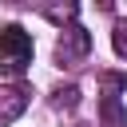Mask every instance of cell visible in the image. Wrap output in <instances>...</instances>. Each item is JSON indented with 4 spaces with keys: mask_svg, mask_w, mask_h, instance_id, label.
<instances>
[{
    "mask_svg": "<svg viewBox=\"0 0 127 127\" xmlns=\"http://www.w3.org/2000/svg\"><path fill=\"white\" fill-rule=\"evenodd\" d=\"M32 64V36L20 24L0 28V75H24Z\"/></svg>",
    "mask_w": 127,
    "mask_h": 127,
    "instance_id": "obj_1",
    "label": "cell"
},
{
    "mask_svg": "<svg viewBox=\"0 0 127 127\" xmlns=\"http://www.w3.org/2000/svg\"><path fill=\"white\" fill-rule=\"evenodd\" d=\"M87 52H91V32L79 28V24H67V28L60 32V40H56V60L71 67V64L87 60Z\"/></svg>",
    "mask_w": 127,
    "mask_h": 127,
    "instance_id": "obj_2",
    "label": "cell"
},
{
    "mask_svg": "<svg viewBox=\"0 0 127 127\" xmlns=\"http://www.w3.org/2000/svg\"><path fill=\"white\" fill-rule=\"evenodd\" d=\"M28 107V91L24 87H0V127H8L12 119H20Z\"/></svg>",
    "mask_w": 127,
    "mask_h": 127,
    "instance_id": "obj_3",
    "label": "cell"
},
{
    "mask_svg": "<svg viewBox=\"0 0 127 127\" xmlns=\"http://www.w3.org/2000/svg\"><path fill=\"white\" fill-rule=\"evenodd\" d=\"M99 123H103V127H127V107H123L115 95H103V103H99Z\"/></svg>",
    "mask_w": 127,
    "mask_h": 127,
    "instance_id": "obj_4",
    "label": "cell"
},
{
    "mask_svg": "<svg viewBox=\"0 0 127 127\" xmlns=\"http://www.w3.org/2000/svg\"><path fill=\"white\" fill-rule=\"evenodd\" d=\"M56 107H79V87L75 83H67V87H56Z\"/></svg>",
    "mask_w": 127,
    "mask_h": 127,
    "instance_id": "obj_5",
    "label": "cell"
},
{
    "mask_svg": "<svg viewBox=\"0 0 127 127\" xmlns=\"http://www.w3.org/2000/svg\"><path fill=\"white\" fill-rule=\"evenodd\" d=\"M99 83H103V91H107V95H115V99H119V91L127 87V75H119V71H107V75H99Z\"/></svg>",
    "mask_w": 127,
    "mask_h": 127,
    "instance_id": "obj_6",
    "label": "cell"
},
{
    "mask_svg": "<svg viewBox=\"0 0 127 127\" xmlns=\"http://www.w3.org/2000/svg\"><path fill=\"white\" fill-rule=\"evenodd\" d=\"M111 48H115V56L127 60V20H119V24L111 28Z\"/></svg>",
    "mask_w": 127,
    "mask_h": 127,
    "instance_id": "obj_7",
    "label": "cell"
},
{
    "mask_svg": "<svg viewBox=\"0 0 127 127\" xmlns=\"http://www.w3.org/2000/svg\"><path fill=\"white\" fill-rule=\"evenodd\" d=\"M44 12H48V20H56V24H60V20H71L79 8H75V4H64V8H44Z\"/></svg>",
    "mask_w": 127,
    "mask_h": 127,
    "instance_id": "obj_8",
    "label": "cell"
}]
</instances>
